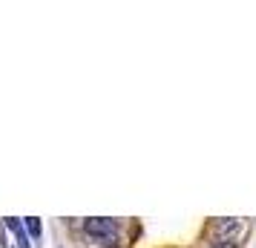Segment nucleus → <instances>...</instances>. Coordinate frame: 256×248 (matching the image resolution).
Returning a JSON list of instances; mask_svg holds the SVG:
<instances>
[{"instance_id": "obj_1", "label": "nucleus", "mask_w": 256, "mask_h": 248, "mask_svg": "<svg viewBox=\"0 0 256 248\" xmlns=\"http://www.w3.org/2000/svg\"><path fill=\"white\" fill-rule=\"evenodd\" d=\"M84 231L90 236H98V239H112L118 234V222L116 219H106V216H92L84 222Z\"/></svg>"}, {"instance_id": "obj_2", "label": "nucleus", "mask_w": 256, "mask_h": 248, "mask_svg": "<svg viewBox=\"0 0 256 248\" xmlns=\"http://www.w3.org/2000/svg\"><path fill=\"white\" fill-rule=\"evenodd\" d=\"M6 228L12 231L14 236H18V242H20V248H32V242H29V231H26V225L20 222V219H14V216H9L6 219Z\"/></svg>"}, {"instance_id": "obj_3", "label": "nucleus", "mask_w": 256, "mask_h": 248, "mask_svg": "<svg viewBox=\"0 0 256 248\" xmlns=\"http://www.w3.org/2000/svg\"><path fill=\"white\" fill-rule=\"evenodd\" d=\"M236 228H239V222H236V219H219V222L213 225L216 236H230V234H236Z\"/></svg>"}, {"instance_id": "obj_4", "label": "nucleus", "mask_w": 256, "mask_h": 248, "mask_svg": "<svg viewBox=\"0 0 256 248\" xmlns=\"http://www.w3.org/2000/svg\"><path fill=\"white\" fill-rule=\"evenodd\" d=\"M24 225H26V231L32 234V239H40V234H44V231H40V222H38L35 216H29V219H24Z\"/></svg>"}, {"instance_id": "obj_5", "label": "nucleus", "mask_w": 256, "mask_h": 248, "mask_svg": "<svg viewBox=\"0 0 256 248\" xmlns=\"http://www.w3.org/2000/svg\"><path fill=\"white\" fill-rule=\"evenodd\" d=\"M210 248H239V242H233V239H219V242H213Z\"/></svg>"}]
</instances>
